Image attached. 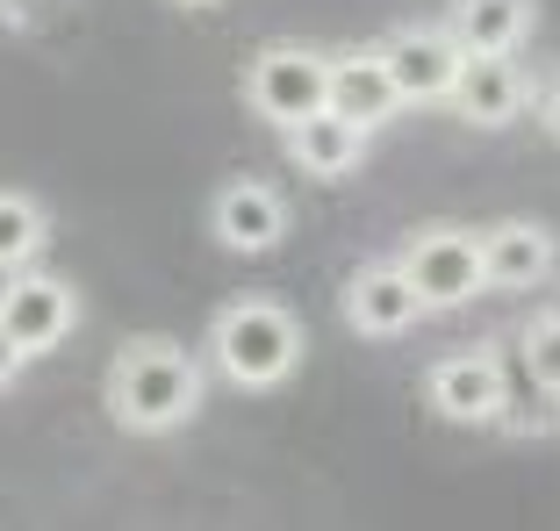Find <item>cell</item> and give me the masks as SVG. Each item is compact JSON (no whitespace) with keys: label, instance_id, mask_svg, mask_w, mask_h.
<instances>
[{"label":"cell","instance_id":"obj_1","mask_svg":"<svg viewBox=\"0 0 560 531\" xmlns=\"http://www.w3.org/2000/svg\"><path fill=\"white\" fill-rule=\"evenodd\" d=\"M201 396H209V374L173 338H130L108 366V416L130 438H165L180 424H195Z\"/></svg>","mask_w":560,"mask_h":531},{"label":"cell","instance_id":"obj_2","mask_svg":"<svg viewBox=\"0 0 560 531\" xmlns=\"http://www.w3.org/2000/svg\"><path fill=\"white\" fill-rule=\"evenodd\" d=\"M209 352H215V374L231 388H280L302 366V323H295L288 302L245 295L215 316Z\"/></svg>","mask_w":560,"mask_h":531},{"label":"cell","instance_id":"obj_3","mask_svg":"<svg viewBox=\"0 0 560 531\" xmlns=\"http://www.w3.org/2000/svg\"><path fill=\"white\" fill-rule=\"evenodd\" d=\"M324 101H330V50H316V44H266V50H252L245 108L259 122L288 130V122L316 116Z\"/></svg>","mask_w":560,"mask_h":531},{"label":"cell","instance_id":"obj_4","mask_svg":"<svg viewBox=\"0 0 560 531\" xmlns=\"http://www.w3.org/2000/svg\"><path fill=\"white\" fill-rule=\"evenodd\" d=\"M396 266L410 273V287L424 295V309H467V302L489 287V273H481V231H460V223L417 231Z\"/></svg>","mask_w":560,"mask_h":531},{"label":"cell","instance_id":"obj_5","mask_svg":"<svg viewBox=\"0 0 560 531\" xmlns=\"http://www.w3.org/2000/svg\"><path fill=\"white\" fill-rule=\"evenodd\" d=\"M0 331L15 338L22 359L58 352L72 331H80V287L58 281V273H30V266H15L8 287H0Z\"/></svg>","mask_w":560,"mask_h":531},{"label":"cell","instance_id":"obj_6","mask_svg":"<svg viewBox=\"0 0 560 531\" xmlns=\"http://www.w3.org/2000/svg\"><path fill=\"white\" fill-rule=\"evenodd\" d=\"M445 108H453L467 130H511L532 108V80H525V66H517V50H467Z\"/></svg>","mask_w":560,"mask_h":531},{"label":"cell","instance_id":"obj_7","mask_svg":"<svg viewBox=\"0 0 560 531\" xmlns=\"http://www.w3.org/2000/svg\"><path fill=\"white\" fill-rule=\"evenodd\" d=\"M424 402L445 424H495L511 416V374L495 352H445L424 374Z\"/></svg>","mask_w":560,"mask_h":531},{"label":"cell","instance_id":"obj_8","mask_svg":"<svg viewBox=\"0 0 560 531\" xmlns=\"http://www.w3.org/2000/svg\"><path fill=\"white\" fill-rule=\"evenodd\" d=\"M460 58L467 50L453 44V30H431V22H410V30H396L388 44H381V66H388V80H396L402 108H410V101H445L453 94Z\"/></svg>","mask_w":560,"mask_h":531},{"label":"cell","instance_id":"obj_9","mask_svg":"<svg viewBox=\"0 0 560 531\" xmlns=\"http://www.w3.org/2000/svg\"><path fill=\"white\" fill-rule=\"evenodd\" d=\"M324 108L360 122L366 137L402 116V94H396V80H388V66H381V44H360V50H338V58H330V101Z\"/></svg>","mask_w":560,"mask_h":531},{"label":"cell","instance_id":"obj_10","mask_svg":"<svg viewBox=\"0 0 560 531\" xmlns=\"http://www.w3.org/2000/svg\"><path fill=\"white\" fill-rule=\"evenodd\" d=\"M417 316H424V295L410 287V273L396 259H374L346 281V323L360 338H402Z\"/></svg>","mask_w":560,"mask_h":531},{"label":"cell","instance_id":"obj_11","mask_svg":"<svg viewBox=\"0 0 560 531\" xmlns=\"http://www.w3.org/2000/svg\"><path fill=\"white\" fill-rule=\"evenodd\" d=\"M209 231H215V245L245 251V259L273 251L288 237V201L266 180H231V187H215V201H209Z\"/></svg>","mask_w":560,"mask_h":531},{"label":"cell","instance_id":"obj_12","mask_svg":"<svg viewBox=\"0 0 560 531\" xmlns=\"http://www.w3.org/2000/svg\"><path fill=\"white\" fill-rule=\"evenodd\" d=\"M553 231L532 216H511V223H489L481 231V273H489V287H503V295H517V287H539L546 273H553Z\"/></svg>","mask_w":560,"mask_h":531},{"label":"cell","instance_id":"obj_13","mask_svg":"<svg viewBox=\"0 0 560 531\" xmlns=\"http://www.w3.org/2000/svg\"><path fill=\"white\" fill-rule=\"evenodd\" d=\"M288 158H295V173H310V180H346V173H360L366 158V130L346 116H330V108H316V116L288 122Z\"/></svg>","mask_w":560,"mask_h":531},{"label":"cell","instance_id":"obj_14","mask_svg":"<svg viewBox=\"0 0 560 531\" xmlns=\"http://www.w3.org/2000/svg\"><path fill=\"white\" fill-rule=\"evenodd\" d=\"M445 30L460 50H525L539 30V8L532 0H453Z\"/></svg>","mask_w":560,"mask_h":531},{"label":"cell","instance_id":"obj_15","mask_svg":"<svg viewBox=\"0 0 560 531\" xmlns=\"http://www.w3.org/2000/svg\"><path fill=\"white\" fill-rule=\"evenodd\" d=\"M50 245V223L30 194H8L0 187V273H15V266H36Z\"/></svg>","mask_w":560,"mask_h":531},{"label":"cell","instance_id":"obj_16","mask_svg":"<svg viewBox=\"0 0 560 531\" xmlns=\"http://www.w3.org/2000/svg\"><path fill=\"white\" fill-rule=\"evenodd\" d=\"M517 359H525V381L539 388L546 402H560V309H539L517 331Z\"/></svg>","mask_w":560,"mask_h":531},{"label":"cell","instance_id":"obj_17","mask_svg":"<svg viewBox=\"0 0 560 531\" xmlns=\"http://www.w3.org/2000/svg\"><path fill=\"white\" fill-rule=\"evenodd\" d=\"M532 101H539V122H546V137L560 144V72H553V80H546V86H539Z\"/></svg>","mask_w":560,"mask_h":531},{"label":"cell","instance_id":"obj_18","mask_svg":"<svg viewBox=\"0 0 560 531\" xmlns=\"http://www.w3.org/2000/svg\"><path fill=\"white\" fill-rule=\"evenodd\" d=\"M15 374H22V352H15V338L0 331V388H15Z\"/></svg>","mask_w":560,"mask_h":531},{"label":"cell","instance_id":"obj_19","mask_svg":"<svg viewBox=\"0 0 560 531\" xmlns=\"http://www.w3.org/2000/svg\"><path fill=\"white\" fill-rule=\"evenodd\" d=\"M173 8H223V0H173Z\"/></svg>","mask_w":560,"mask_h":531},{"label":"cell","instance_id":"obj_20","mask_svg":"<svg viewBox=\"0 0 560 531\" xmlns=\"http://www.w3.org/2000/svg\"><path fill=\"white\" fill-rule=\"evenodd\" d=\"M553 309H560V295H553Z\"/></svg>","mask_w":560,"mask_h":531}]
</instances>
